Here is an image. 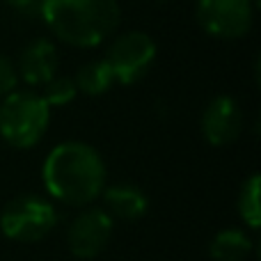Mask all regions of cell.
I'll list each match as a JSON object with an SVG mask.
<instances>
[{
	"label": "cell",
	"mask_w": 261,
	"mask_h": 261,
	"mask_svg": "<svg viewBox=\"0 0 261 261\" xmlns=\"http://www.w3.org/2000/svg\"><path fill=\"white\" fill-rule=\"evenodd\" d=\"M41 176L53 199L67 206H90L106 188V163L87 142L69 140L48 151Z\"/></svg>",
	"instance_id": "1"
},
{
	"label": "cell",
	"mask_w": 261,
	"mask_h": 261,
	"mask_svg": "<svg viewBox=\"0 0 261 261\" xmlns=\"http://www.w3.org/2000/svg\"><path fill=\"white\" fill-rule=\"evenodd\" d=\"M39 16L62 44L94 48L115 35L122 9L117 0H41Z\"/></svg>",
	"instance_id": "2"
},
{
	"label": "cell",
	"mask_w": 261,
	"mask_h": 261,
	"mask_svg": "<svg viewBox=\"0 0 261 261\" xmlns=\"http://www.w3.org/2000/svg\"><path fill=\"white\" fill-rule=\"evenodd\" d=\"M50 108L41 92L14 90L0 99V138L14 149H32L46 135Z\"/></svg>",
	"instance_id": "3"
},
{
	"label": "cell",
	"mask_w": 261,
	"mask_h": 261,
	"mask_svg": "<svg viewBox=\"0 0 261 261\" xmlns=\"http://www.w3.org/2000/svg\"><path fill=\"white\" fill-rule=\"evenodd\" d=\"M58 225V211L41 195H18L0 213V231L16 243H37Z\"/></svg>",
	"instance_id": "4"
},
{
	"label": "cell",
	"mask_w": 261,
	"mask_h": 261,
	"mask_svg": "<svg viewBox=\"0 0 261 261\" xmlns=\"http://www.w3.org/2000/svg\"><path fill=\"white\" fill-rule=\"evenodd\" d=\"M156 41L142 30L122 32L113 39L103 55V62L110 67L115 83L130 85L138 83L151 71L156 62Z\"/></svg>",
	"instance_id": "5"
},
{
	"label": "cell",
	"mask_w": 261,
	"mask_h": 261,
	"mask_svg": "<svg viewBox=\"0 0 261 261\" xmlns=\"http://www.w3.org/2000/svg\"><path fill=\"white\" fill-rule=\"evenodd\" d=\"M195 16L216 39H241L254 25V0H197Z\"/></svg>",
	"instance_id": "6"
},
{
	"label": "cell",
	"mask_w": 261,
	"mask_h": 261,
	"mask_svg": "<svg viewBox=\"0 0 261 261\" xmlns=\"http://www.w3.org/2000/svg\"><path fill=\"white\" fill-rule=\"evenodd\" d=\"M113 236V218L96 206H87L69 227V250L78 259H94L106 250Z\"/></svg>",
	"instance_id": "7"
},
{
	"label": "cell",
	"mask_w": 261,
	"mask_h": 261,
	"mask_svg": "<svg viewBox=\"0 0 261 261\" xmlns=\"http://www.w3.org/2000/svg\"><path fill=\"white\" fill-rule=\"evenodd\" d=\"M202 135L213 147H227L234 140H239L243 130V110L239 101L229 94H218L208 101L202 113Z\"/></svg>",
	"instance_id": "8"
},
{
	"label": "cell",
	"mask_w": 261,
	"mask_h": 261,
	"mask_svg": "<svg viewBox=\"0 0 261 261\" xmlns=\"http://www.w3.org/2000/svg\"><path fill=\"white\" fill-rule=\"evenodd\" d=\"M18 81H25L30 87H44L50 78L58 76L60 55L58 46L48 37H39L25 44L18 53L16 62Z\"/></svg>",
	"instance_id": "9"
},
{
	"label": "cell",
	"mask_w": 261,
	"mask_h": 261,
	"mask_svg": "<svg viewBox=\"0 0 261 261\" xmlns=\"http://www.w3.org/2000/svg\"><path fill=\"white\" fill-rule=\"evenodd\" d=\"M103 211L110 218L119 220H140L149 208V199L138 186L133 184H115L103 188Z\"/></svg>",
	"instance_id": "10"
},
{
	"label": "cell",
	"mask_w": 261,
	"mask_h": 261,
	"mask_svg": "<svg viewBox=\"0 0 261 261\" xmlns=\"http://www.w3.org/2000/svg\"><path fill=\"white\" fill-rule=\"evenodd\" d=\"M252 252V239L241 229H222L208 243L213 261H243Z\"/></svg>",
	"instance_id": "11"
},
{
	"label": "cell",
	"mask_w": 261,
	"mask_h": 261,
	"mask_svg": "<svg viewBox=\"0 0 261 261\" xmlns=\"http://www.w3.org/2000/svg\"><path fill=\"white\" fill-rule=\"evenodd\" d=\"M76 83L78 92L85 96H101L115 85V76L110 71V67L101 60H90L76 71V76H71Z\"/></svg>",
	"instance_id": "12"
},
{
	"label": "cell",
	"mask_w": 261,
	"mask_h": 261,
	"mask_svg": "<svg viewBox=\"0 0 261 261\" xmlns=\"http://www.w3.org/2000/svg\"><path fill=\"white\" fill-rule=\"evenodd\" d=\"M259 188H261V179L259 174H252L239 193V213L243 218V222L252 229H257L261 225V202H259Z\"/></svg>",
	"instance_id": "13"
},
{
	"label": "cell",
	"mask_w": 261,
	"mask_h": 261,
	"mask_svg": "<svg viewBox=\"0 0 261 261\" xmlns=\"http://www.w3.org/2000/svg\"><path fill=\"white\" fill-rule=\"evenodd\" d=\"M44 101L48 108H62L69 106L78 96V87L71 76H55L44 85Z\"/></svg>",
	"instance_id": "14"
},
{
	"label": "cell",
	"mask_w": 261,
	"mask_h": 261,
	"mask_svg": "<svg viewBox=\"0 0 261 261\" xmlns=\"http://www.w3.org/2000/svg\"><path fill=\"white\" fill-rule=\"evenodd\" d=\"M18 87V73H16V64L0 53V99H5L7 94H12Z\"/></svg>",
	"instance_id": "15"
},
{
	"label": "cell",
	"mask_w": 261,
	"mask_h": 261,
	"mask_svg": "<svg viewBox=\"0 0 261 261\" xmlns=\"http://www.w3.org/2000/svg\"><path fill=\"white\" fill-rule=\"evenodd\" d=\"M0 3L12 12H16L18 16H39L41 0H0Z\"/></svg>",
	"instance_id": "16"
},
{
	"label": "cell",
	"mask_w": 261,
	"mask_h": 261,
	"mask_svg": "<svg viewBox=\"0 0 261 261\" xmlns=\"http://www.w3.org/2000/svg\"><path fill=\"white\" fill-rule=\"evenodd\" d=\"M158 3H176V0H158Z\"/></svg>",
	"instance_id": "17"
}]
</instances>
